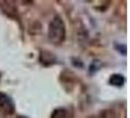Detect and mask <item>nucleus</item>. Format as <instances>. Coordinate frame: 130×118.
<instances>
[{
  "label": "nucleus",
  "instance_id": "nucleus-1",
  "mask_svg": "<svg viewBox=\"0 0 130 118\" xmlns=\"http://www.w3.org/2000/svg\"><path fill=\"white\" fill-rule=\"evenodd\" d=\"M48 39L55 45H62L67 38V29L63 18L56 15L48 25Z\"/></svg>",
  "mask_w": 130,
  "mask_h": 118
},
{
  "label": "nucleus",
  "instance_id": "nucleus-2",
  "mask_svg": "<svg viewBox=\"0 0 130 118\" xmlns=\"http://www.w3.org/2000/svg\"><path fill=\"white\" fill-rule=\"evenodd\" d=\"M0 111L5 115H12L15 112V103L8 95L0 92Z\"/></svg>",
  "mask_w": 130,
  "mask_h": 118
},
{
  "label": "nucleus",
  "instance_id": "nucleus-3",
  "mask_svg": "<svg viewBox=\"0 0 130 118\" xmlns=\"http://www.w3.org/2000/svg\"><path fill=\"white\" fill-rule=\"evenodd\" d=\"M39 62L45 67H49V66L54 65L57 63V57L48 50H40Z\"/></svg>",
  "mask_w": 130,
  "mask_h": 118
},
{
  "label": "nucleus",
  "instance_id": "nucleus-4",
  "mask_svg": "<svg viewBox=\"0 0 130 118\" xmlns=\"http://www.w3.org/2000/svg\"><path fill=\"white\" fill-rule=\"evenodd\" d=\"M124 83H125L124 76L121 74H118V73L112 74L109 79V84L111 86H113V87H117V88L122 87L124 85Z\"/></svg>",
  "mask_w": 130,
  "mask_h": 118
},
{
  "label": "nucleus",
  "instance_id": "nucleus-5",
  "mask_svg": "<svg viewBox=\"0 0 130 118\" xmlns=\"http://www.w3.org/2000/svg\"><path fill=\"white\" fill-rule=\"evenodd\" d=\"M51 118H69V111L66 108H63V107L56 108L52 112Z\"/></svg>",
  "mask_w": 130,
  "mask_h": 118
},
{
  "label": "nucleus",
  "instance_id": "nucleus-6",
  "mask_svg": "<svg viewBox=\"0 0 130 118\" xmlns=\"http://www.w3.org/2000/svg\"><path fill=\"white\" fill-rule=\"evenodd\" d=\"M115 48L118 53H120L121 55H126L127 53V47L125 44H122V43H115Z\"/></svg>",
  "mask_w": 130,
  "mask_h": 118
},
{
  "label": "nucleus",
  "instance_id": "nucleus-7",
  "mask_svg": "<svg viewBox=\"0 0 130 118\" xmlns=\"http://www.w3.org/2000/svg\"><path fill=\"white\" fill-rule=\"evenodd\" d=\"M100 64H101V61H99V60H98L97 65H95V60H94L91 64H90V68H89L90 73L92 74V73H95L96 71H98V70L100 69Z\"/></svg>",
  "mask_w": 130,
  "mask_h": 118
},
{
  "label": "nucleus",
  "instance_id": "nucleus-8",
  "mask_svg": "<svg viewBox=\"0 0 130 118\" xmlns=\"http://www.w3.org/2000/svg\"><path fill=\"white\" fill-rule=\"evenodd\" d=\"M75 61H76V62H73V61H72V64H73V65H75V66H77V67H79V68H82V66L84 65V64H83L79 59L75 58Z\"/></svg>",
  "mask_w": 130,
  "mask_h": 118
},
{
  "label": "nucleus",
  "instance_id": "nucleus-9",
  "mask_svg": "<svg viewBox=\"0 0 130 118\" xmlns=\"http://www.w3.org/2000/svg\"><path fill=\"white\" fill-rule=\"evenodd\" d=\"M15 118H29V117H27V116H25V115H18V116H16Z\"/></svg>",
  "mask_w": 130,
  "mask_h": 118
}]
</instances>
